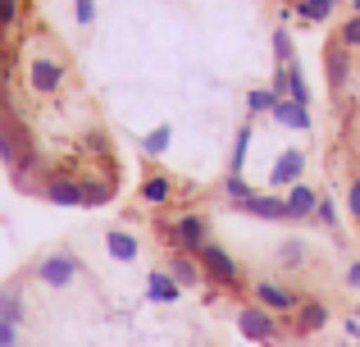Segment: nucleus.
<instances>
[{
  "instance_id": "9d476101",
  "label": "nucleus",
  "mask_w": 360,
  "mask_h": 347,
  "mask_svg": "<svg viewBox=\"0 0 360 347\" xmlns=\"http://www.w3.org/2000/svg\"><path fill=\"white\" fill-rule=\"evenodd\" d=\"M301 178H306V151H301V146H283V151L274 156V165H269V187L274 192H288V187H297Z\"/></svg>"
},
{
  "instance_id": "4468645a",
  "label": "nucleus",
  "mask_w": 360,
  "mask_h": 347,
  "mask_svg": "<svg viewBox=\"0 0 360 347\" xmlns=\"http://www.w3.org/2000/svg\"><path fill=\"white\" fill-rule=\"evenodd\" d=\"M146 302H155V306H174V302H183V288H178V279L169 275L165 265L146 275Z\"/></svg>"
},
{
  "instance_id": "1a4fd4ad",
  "label": "nucleus",
  "mask_w": 360,
  "mask_h": 347,
  "mask_svg": "<svg viewBox=\"0 0 360 347\" xmlns=\"http://www.w3.org/2000/svg\"><path fill=\"white\" fill-rule=\"evenodd\" d=\"M64 78H69L64 60H55V55H32V64H27V87H32L37 96H60Z\"/></svg>"
},
{
  "instance_id": "6e6552de",
  "label": "nucleus",
  "mask_w": 360,
  "mask_h": 347,
  "mask_svg": "<svg viewBox=\"0 0 360 347\" xmlns=\"http://www.w3.org/2000/svg\"><path fill=\"white\" fill-rule=\"evenodd\" d=\"M229 210H238V215H251V220H269V224H292V215H288V201H283V192H260L255 187L246 201H229Z\"/></svg>"
},
{
  "instance_id": "a211bd4d",
  "label": "nucleus",
  "mask_w": 360,
  "mask_h": 347,
  "mask_svg": "<svg viewBox=\"0 0 360 347\" xmlns=\"http://www.w3.org/2000/svg\"><path fill=\"white\" fill-rule=\"evenodd\" d=\"M137 196H141L146 206H169V201H174V174H165V170H150L146 178H141Z\"/></svg>"
},
{
  "instance_id": "58836bf2",
  "label": "nucleus",
  "mask_w": 360,
  "mask_h": 347,
  "mask_svg": "<svg viewBox=\"0 0 360 347\" xmlns=\"http://www.w3.org/2000/svg\"><path fill=\"white\" fill-rule=\"evenodd\" d=\"M347 5H352V14H360V0H347Z\"/></svg>"
},
{
  "instance_id": "2eb2a0df",
  "label": "nucleus",
  "mask_w": 360,
  "mask_h": 347,
  "mask_svg": "<svg viewBox=\"0 0 360 347\" xmlns=\"http://www.w3.org/2000/svg\"><path fill=\"white\" fill-rule=\"evenodd\" d=\"M283 201H288V215H292V224H306V220H315L319 192H315L310 183H297V187H288V192H283Z\"/></svg>"
},
{
  "instance_id": "2f4dec72",
  "label": "nucleus",
  "mask_w": 360,
  "mask_h": 347,
  "mask_svg": "<svg viewBox=\"0 0 360 347\" xmlns=\"http://www.w3.org/2000/svg\"><path fill=\"white\" fill-rule=\"evenodd\" d=\"M18 9H23V0H0V32H9L18 23Z\"/></svg>"
},
{
  "instance_id": "f704fd0d",
  "label": "nucleus",
  "mask_w": 360,
  "mask_h": 347,
  "mask_svg": "<svg viewBox=\"0 0 360 347\" xmlns=\"http://www.w3.org/2000/svg\"><path fill=\"white\" fill-rule=\"evenodd\" d=\"M0 347H18V324L0 320Z\"/></svg>"
},
{
  "instance_id": "0eeeda50",
  "label": "nucleus",
  "mask_w": 360,
  "mask_h": 347,
  "mask_svg": "<svg viewBox=\"0 0 360 347\" xmlns=\"http://www.w3.org/2000/svg\"><path fill=\"white\" fill-rule=\"evenodd\" d=\"M37 196H41V201H51V206H64V210H78V206H82L78 174H64V170L41 174V183H37Z\"/></svg>"
},
{
  "instance_id": "e433bc0d",
  "label": "nucleus",
  "mask_w": 360,
  "mask_h": 347,
  "mask_svg": "<svg viewBox=\"0 0 360 347\" xmlns=\"http://www.w3.org/2000/svg\"><path fill=\"white\" fill-rule=\"evenodd\" d=\"M342 334H347V339H352V343H360V320H356V315H352V320L342 324Z\"/></svg>"
},
{
  "instance_id": "f03ea898",
  "label": "nucleus",
  "mask_w": 360,
  "mask_h": 347,
  "mask_svg": "<svg viewBox=\"0 0 360 347\" xmlns=\"http://www.w3.org/2000/svg\"><path fill=\"white\" fill-rule=\"evenodd\" d=\"M155 229H160V238H165L169 247H174V251H187V256H196V251L210 242V224H205L201 210H183L178 220H160Z\"/></svg>"
},
{
  "instance_id": "39448f33",
  "label": "nucleus",
  "mask_w": 360,
  "mask_h": 347,
  "mask_svg": "<svg viewBox=\"0 0 360 347\" xmlns=\"http://www.w3.org/2000/svg\"><path fill=\"white\" fill-rule=\"evenodd\" d=\"M251 297H255V306H264V311H274V315H292L301 302H306V293L278 284V279H255V284H251Z\"/></svg>"
},
{
  "instance_id": "ea45409f",
  "label": "nucleus",
  "mask_w": 360,
  "mask_h": 347,
  "mask_svg": "<svg viewBox=\"0 0 360 347\" xmlns=\"http://www.w3.org/2000/svg\"><path fill=\"white\" fill-rule=\"evenodd\" d=\"M356 320H360V302H356Z\"/></svg>"
},
{
  "instance_id": "c756f323",
  "label": "nucleus",
  "mask_w": 360,
  "mask_h": 347,
  "mask_svg": "<svg viewBox=\"0 0 360 347\" xmlns=\"http://www.w3.org/2000/svg\"><path fill=\"white\" fill-rule=\"evenodd\" d=\"M338 42H342L347 51H360V14H352L342 27H338Z\"/></svg>"
},
{
  "instance_id": "412c9836",
  "label": "nucleus",
  "mask_w": 360,
  "mask_h": 347,
  "mask_svg": "<svg viewBox=\"0 0 360 347\" xmlns=\"http://www.w3.org/2000/svg\"><path fill=\"white\" fill-rule=\"evenodd\" d=\"M251 142H255V119H242L238 137H233V156H229V174H242L246 170V156H251Z\"/></svg>"
},
{
  "instance_id": "ddd939ff",
  "label": "nucleus",
  "mask_w": 360,
  "mask_h": 347,
  "mask_svg": "<svg viewBox=\"0 0 360 347\" xmlns=\"http://www.w3.org/2000/svg\"><path fill=\"white\" fill-rule=\"evenodd\" d=\"M78 187H82V206L87 210H96V206H110L119 192V178L110 174H78Z\"/></svg>"
},
{
  "instance_id": "dca6fc26",
  "label": "nucleus",
  "mask_w": 360,
  "mask_h": 347,
  "mask_svg": "<svg viewBox=\"0 0 360 347\" xmlns=\"http://www.w3.org/2000/svg\"><path fill=\"white\" fill-rule=\"evenodd\" d=\"M269 119H274L278 128H292V133H310V128H315V119H310V106H297V101H288V96L274 106Z\"/></svg>"
},
{
  "instance_id": "4be33fe9",
  "label": "nucleus",
  "mask_w": 360,
  "mask_h": 347,
  "mask_svg": "<svg viewBox=\"0 0 360 347\" xmlns=\"http://www.w3.org/2000/svg\"><path fill=\"white\" fill-rule=\"evenodd\" d=\"M278 265L283 270H306L310 265V242L306 238H283L278 242Z\"/></svg>"
},
{
  "instance_id": "4c0bfd02",
  "label": "nucleus",
  "mask_w": 360,
  "mask_h": 347,
  "mask_svg": "<svg viewBox=\"0 0 360 347\" xmlns=\"http://www.w3.org/2000/svg\"><path fill=\"white\" fill-rule=\"evenodd\" d=\"M9 119V101H5V92H0V124Z\"/></svg>"
},
{
  "instance_id": "aec40b11",
  "label": "nucleus",
  "mask_w": 360,
  "mask_h": 347,
  "mask_svg": "<svg viewBox=\"0 0 360 347\" xmlns=\"http://www.w3.org/2000/svg\"><path fill=\"white\" fill-rule=\"evenodd\" d=\"M0 320H9V324H23L27 320L23 284H5V288H0Z\"/></svg>"
},
{
  "instance_id": "f8f14e48",
  "label": "nucleus",
  "mask_w": 360,
  "mask_h": 347,
  "mask_svg": "<svg viewBox=\"0 0 360 347\" xmlns=\"http://www.w3.org/2000/svg\"><path fill=\"white\" fill-rule=\"evenodd\" d=\"M292 329L301 334V339H310V334H324L328 324H333V311H328V302H319V297H306V302L292 311Z\"/></svg>"
},
{
  "instance_id": "5701e85b",
  "label": "nucleus",
  "mask_w": 360,
  "mask_h": 347,
  "mask_svg": "<svg viewBox=\"0 0 360 347\" xmlns=\"http://www.w3.org/2000/svg\"><path fill=\"white\" fill-rule=\"evenodd\" d=\"M338 5H342V0H297V5H288V9L301 18V23H328Z\"/></svg>"
},
{
  "instance_id": "c9c22d12",
  "label": "nucleus",
  "mask_w": 360,
  "mask_h": 347,
  "mask_svg": "<svg viewBox=\"0 0 360 347\" xmlns=\"http://www.w3.org/2000/svg\"><path fill=\"white\" fill-rule=\"evenodd\" d=\"M347 288H356V293H360V256L347 265Z\"/></svg>"
},
{
  "instance_id": "9b49d317",
  "label": "nucleus",
  "mask_w": 360,
  "mask_h": 347,
  "mask_svg": "<svg viewBox=\"0 0 360 347\" xmlns=\"http://www.w3.org/2000/svg\"><path fill=\"white\" fill-rule=\"evenodd\" d=\"M324 78H328V92H333V96H342V92L352 87V51H347L338 37L324 46Z\"/></svg>"
},
{
  "instance_id": "b1692460",
  "label": "nucleus",
  "mask_w": 360,
  "mask_h": 347,
  "mask_svg": "<svg viewBox=\"0 0 360 347\" xmlns=\"http://www.w3.org/2000/svg\"><path fill=\"white\" fill-rule=\"evenodd\" d=\"M269 46H274V64H292V60H297V42H292V27L288 23L274 27Z\"/></svg>"
},
{
  "instance_id": "bb28decb",
  "label": "nucleus",
  "mask_w": 360,
  "mask_h": 347,
  "mask_svg": "<svg viewBox=\"0 0 360 347\" xmlns=\"http://www.w3.org/2000/svg\"><path fill=\"white\" fill-rule=\"evenodd\" d=\"M288 101H297V106H310V82H306V73H301V60L288 64Z\"/></svg>"
},
{
  "instance_id": "473e14b6",
  "label": "nucleus",
  "mask_w": 360,
  "mask_h": 347,
  "mask_svg": "<svg viewBox=\"0 0 360 347\" xmlns=\"http://www.w3.org/2000/svg\"><path fill=\"white\" fill-rule=\"evenodd\" d=\"M347 215H352V224H360V174L347 183Z\"/></svg>"
},
{
  "instance_id": "20e7f679",
  "label": "nucleus",
  "mask_w": 360,
  "mask_h": 347,
  "mask_svg": "<svg viewBox=\"0 0 360 347\" xmlns=\"http://www.w3.org/2000/svg\"><path fill=\"white\" fill-rule=\"evenodd\" d=\"M32 279L41 288H69V284H78V279H82L78 251H46V256L32 265Z\"/></svg>"
},
{
  "instance_id": "6ab92c4d",
  "label": "nucleus",
  "mask_w": 360,
  "mask_h": 347,
  "mask_svg": "<svg viewBox=\"0 0 360 347\" xmlns=\"http://www.w3.org/2000/svg\"><path fill=\"white\" fill-rule=\"evenodd\" d=\"M105 251L119 260V265H132L137 251H141V242H137V233H128V229H110L105 233Z\"/></svg>"
},
{
  "instance_id": "423d86ee",
  "label": "nucleus",
  "mask_w": 360,
  "mask_h": 347,
  "mask_svg": "<svg viewBox=\"0 0 360 347\" xmlns=\"http://www.w3.org/2000/svg\"><path fill=\"white\" fill-rule=\"evenodd\" d=\"M238 329L246 343H260V347H278V315L264 311V306H242L238 311Z\"/></svg>"
},
{
  "instance_id": "c85d7f7f",
  "label": "nucleus",
  "mask_w": 360,
  "mask_h": 347,
  "mask_svg": "<svg viewBox=\"0 0 360 347\" xmlns=\"http://www.w3.org/2000/svg\"><path fill=\"white\" fill-rule=\"evenodd\" d=\"M251 192H255V187L246 183L242 174H229V178H224V196H229V201H246Z\"/></svg>"
},
{
  "instance_id": "393cba45",
  "label": "nucleus",
  "mask_w": 360,
  "mask_h": 347,
  "mask_svg": "<svg viewBox=\"0 0 360 347\" xmlns=\"http://www.w3.org/2000/svg\"><path fill=\"white\" fill-rule=\"evenodd\" d=\"M169 142H174V124H155L146 137H141V151L155 160V156H165V151H169Z\"/></svg>"
},
{
  "instance_id": "f257e3e1",
  "label": "nucleus",
  "mask_w": 360,
  "mask_h": 347,
  "mask_svg": "<svg viewBox=\"0 0 360 347\" xmlns=\"http://www.w3.org/2000/svg\"><path fill=\"white\" fill-rule=\"evenodd\" d=\"M0 165L9 170V178H14L18 187H27V178H32V174H37V165H41L32 133H27V128L18 124L14 115L0 124Z\"/></svg>"
},
{
  "instance_id": "7ed1b4c3",
  "label": "nucleus",
  "mask_w": 360,
  "mask_h": 347,
  "mask_svg": "<svg viewBox=\"0 0 360 347\" xmlns=\"http://www.w3.org/2000/svg\"><path fill=\"white\" fill-rule=\"evenodd\" d=\"M196 260H201V270H205V279H210V284L229 288V293H238V288H242V265H238V256H233L224 242L210 238L201 251H196Z\"/></svg>"
},
{
  "instance_id": "7c9ffc66",
  "label": "nucleus",
  "mask_w": 360,
  "mask_h": 347,
  "mask_svg": "<svg viewBox=\"0 0 360 347\" xmlns=\"http://www.w3.org/2000/svg\"><path fill=\"white\" fill-rule=\"evenodd\" d=\"M315 224H324V229H333V233H338V206H333V196H319V206H315Z\"/></svg>"
},
{
  "instance_id": "cd10ccee",
  "label": "nucleus",
  "mask_w": 360,
  "mask_h": 347,
  "mask_svg": "<svg viewBox=\"0 0 360 347\" xmlns=\"http://www.w3.org/2000/svg\"><path fill=\"white\" fill-rule=\"evenodd\" d=\"M82 151H87V156H101V160H110V156H115V146H110V137L101 133V128H91V133L82 137Z\"/></svg>"
},
{
  "instance_id": "72a5a7b5",
  "label": "nucleus",
  "mask_w": 360,
  "mask_h": 347,
  "mask_svg": "<svg viewBox=\"0 0 360 347\" xmlns=\"http://www.w3.org/2000/svg\"><path fill=\"white\" fill-rule=\"evenodd\" d=\"M73 18H78L82 27L96 23V0H73Z\"/></svg>"
},
{
  "instance_id": "f3484780",
  "label": "nucleus",
  "mask_w": 360,
  "mask_h": 347,
  "mask_svg": "<svg viewBox=\"0 0 360 347\" xmlns=\"http://www.w3.org/2000/svg\"><path fill=\"white\" fill-rule=\"evenodd\" d=\"M165 270L178 279V288H201V284H205L201 260H196V256H187V251H174V256L165 260Z\"/></svg>"
},
{
  "instance_id": "a878e982",
  "label": "nucleus",
  "mask_w": 360,
  "mask_h": 347,
  "mask_svg": "<svg viewBox=\"0 0 360 347\" xmlns=\"http://www.w3.org/2000/svg\"><path fill=\"white\" fill-rule=\"evenodd\" d=\"M274 106H278V96H274L269 87H251V92H246V119L274 115Z\"/></svg>"
}]
</instances>
